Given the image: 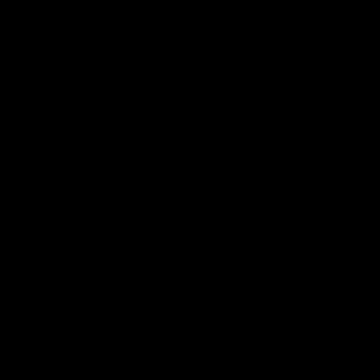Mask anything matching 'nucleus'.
I'll use <instances>...</instances> for the list:
<instances>
[]
</instances>
